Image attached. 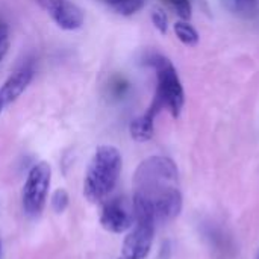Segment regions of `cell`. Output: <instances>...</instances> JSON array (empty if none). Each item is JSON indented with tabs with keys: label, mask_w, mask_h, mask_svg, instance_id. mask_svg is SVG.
<instances>
[{
	"label": "cell",
	"mask_w": 259,
	"mask_h": 259,
	"mask_svg": "<svg viewBox=\"0 0 259 259\" xmlns=\"http://www.w3.org/2000/svg\"><path fill=\"white\" fill-rule=\"evenodd\" d=\"M134 196L143 199L158 222H171L182 211L179 171L167 156L144 159L134 175Z\"/></svg>",
	"instance_id": "cell-1"
},
{
	"label": "cell",
	"mask_w": 259,
	"mask_h": 259,
	"mask_svg": "<svg viewBox=\"0 0 259 259\" xmlns=\"http://www.w3.org/2000/svg\"><path fill=\"white\" fill-rule=\"evenodd\" d=\"M123 167L121 153L117 147L99 146L87 167L83 196L91 203H102L115 188Z\"/></svg>",
	"instance_id": "cell-2"
},
{
	"label": "cell",
	"mask_w": 259,
	"mask_h": 259,
	"mask_svg": "<svg viewBox=\"0 0 259 259\" xmlns=\"http://www.w3.org/2000/svg\"><path fill=\"white\" fill-rule=\"evenodd\" d=\"M146 64L155 68L158 80L153 100L147 111L156 117L165 108L175 118H178L185 103V93L175 65L168 58L159 53H152L146 59Z\"/></svg>",
	"instance_id": "cell-3"
},
{
	"label": "cell",
	"mask_w": 259,
	"mask_h": 259,
	"mask_svg": "<svg viewBox=\"0 0 259 259\" xmlns=\"http://www.w3.org/2000/svg\"><path fill=\"white\" fill-rule=\"evenodd\" d=\"M52 182V168L46 161L35 164L26 178L21 193L23 211L29 217H39L44 211Z\"/></svg>",
	"instance_id": "cell-4"
},
{
	"label": "cell",
	"mask_w": 259,
	"mask_h": 259,
	"mask_svg": "<svg viewBox=\"0 0 259 259\" xmlns=\"http://www.w3.org/2000/svg\"><path fill=\"white\" fill-rule=\"evenodd\" d=\"M156 222L153 219H135L134 229L127 234L118 259H146L153 244Z\"/></svg>",
	"instance_id": "cell-5"
},
{
	"label": "cell",
	"mask_w": 259,
	"mask_h": 259,
	"mask_svg": "<svg viewBox=\"0 0 259 259\" xmlns=\"http://www.w3.org/2000/svg\"><path fill=\"white\" fill-rule=\"evenodd\" d=\"M33 3L47 12L62 30H77L83 26V11L71 0H33Z\"/></svg>",
	"instance_id": "cell-6"
},
{
	"label": "cell",
	"mask_w": 259,
	"mask_h": 259,
	"mask_svg": "<svg viewBox=\"0 0 259 259\" xmlns=\"http://www.w3.org/2000/svg\"><path fill=\"white\" fill-rule=\"evenodd\" d=\"M134 223V209L127 206L124 199L115 197L103 203L100 212V225L105 231L112 234H123L132 229Z\"/></svg>",
	"instance_id": "cell-7"
},
{
	"label": "cell",
	"mask_w": 259,
	"mask_h": 259,
	"mask_svg": "<svg viewBox=\"0 0 259 259\" xmlns=\"http://www.w3.org/2000/svg\"><path fill=\"white\" fill-rule=\"evenodd\" d=\"M35 76V65L32 61L23 62L0 87V106L6 108L14 103L29 87Z\"/></svg>",
	"instance_id": "cell-8"
},
{
	"label": "cell",
	"mask_w": 259,
	"mask_h": 259,
	"mask_svg": "<svg viewBox=\"0 0 259 259\" xmlns=\"http://www.w3.org/2000/svg\"><path fill=\"white\" fill-rule=\"evenodd\" d=\"M155 115L150 114L149 111H146L143 115H138L137 118H134L129 124V134L132 137V140H135L137 143H146L149 140H152L153 134H155Z\"/></svg>",
	"instance_id": "cell-9"
},
{
	"label": "cell",
	"mask_w": 259,
	"mask_h": 259,
	"mask_svg": "<svg viewBox=\"0 0 259 259\" xmlns=\"http://www.w3.org/2000/svg\"><path fill=\"white\" fill-rule=\"evenodd\" d=\"M173 30H175L178 39H179L182 44H185V46H188V47H196V46L199 44V39H200L199 32H197L188 21H185V20L176 21V23L173 24Z\"/></svg>",
	"instance_id": "cell-10"
},
{
	"label": "cell",
	"mask_w": 259,
	"mask_h": 259,
	"mask_svg": "<svg viewBox=\"0 0 259 259\" xmlns=\"http://www.w3.org/2000/svg\"><path fill=\"white\" fill-rule=\"evenodd\" d=\"M150 18L159 33L165 35L168 32V17H167V12L161 6L156 5L150 9Z\"/></svg>",
	"instance_id": "cell-11"
},
{
	"label": "cell",
	"mask_w": 259,
	"mask_h": 259,
	"mask_svg": "<svg viewBox=\"0 0 259 259\" xmlns=\"http://www.w3.org/2000/svg\"><path fill=\"white\" fill-rule=\"evenodd\" d=\"M223 5L235 14H249L256 8V0H223Z\"/></svg>",
	"instance_id": "cell-12"
},
{
	"label": "cell",
	"mask_w": 259,
	"mask_h": 259,
	"mask_svg": "<svg viewBox=\"0 0 259 259\" xmlns=\"http://www.w3.org/2000/svg\"><path fill=\"white\" fill-rule=\"evenodd\" d=\"M50 205H52V208H53V211L56 214H62L68 208V205H70V196H68V193L64 188H58L52 194Z\"/></svg>",
	"instance_id": "cell-13"
},
{
	"label": "cell",
	"mask_w": 259,
	"mask_h": 259,
	"mask_svg": "<svg viewBox=\"0 0 259 259\" xmlns=\"http://www.w3.org/2000/svg\"><path fill=\"white\" fill-rule=\"evenodd\" d=\"M167 2L171 5V8L176 11V14L182 20L188 21L191 18V15H193V6H191L190 0H167Z\"/></svg>",
	"instance_id": "cell-14"
},
{
	"label": "cell",
	"mask_w": 259,
	"mask_h": 259,
	"mask_svg": "<svg viewBox=\"0 0 259 259\" xmlns=\"http://www.w3.org/2000/svg\"><path fill=\"white\" fill-rule=\"evenodd\" d=\"M8 49H9V29H8V26H5L0 30V62L6 56Z\"/></svg>",
	"instance_id": "cell-15"
},
{
	"label": "cell",
	"mask_w": 259,
	"mask_h": 259,
	"mask_svg": "<svg viewBox=\"0 0 259 259\" xmlns=\"http://www.w3.org/2000/svg\"><path fill=\"white\" fill-rule=\"evenodd\" d=\"M99 2H102V3H105L106 6H109L114 12H117V9L126 2V0H99Z\"/></svg>",
	"instance_id": "cell-16"
},
{
	"label": "cell",
	"mask_w": 259,
	"mask_h": 259,
	"mask_svg": "<svg viewBox=\"0 0 259 259\" xmlns=\"http://www.w3.org/2000/svg\"><path fill=\"white\" fill-rule=\"evenodd\" d=\"M2 109H3V108H2V106H0V112H2Z\"/></svg>",
	"instance_id": "cell-17"
},
{
	"label": "cell",
	"mask_w": 259,
	"mask_h": 259,
	"mask_svg": "<svg viewBox=\"0 0 259 259\" xmlns=\"http://www.w3.org/2000/svg\"><path fill=\"white\" fill-rule=\"evenodd\" d=\"M256 259H259V252H258V256H256Z\"/></svg>",
	"instance_id": "cell-18"
},
{
	"label": "cell",
	"mask_w": 259,
	"mask_h": 259,
	"mask_svg": "<svg viewBox=\"0 0 259 259\" xmlns=\"http://www.w3.org/2000/svg\"><path fill=\"white\" fill-rule=\"evenodd\" d=\"M0 249H2V244H0Z\"/></svg>",
	"instance_id": "cell-19"
}]
</instances>
